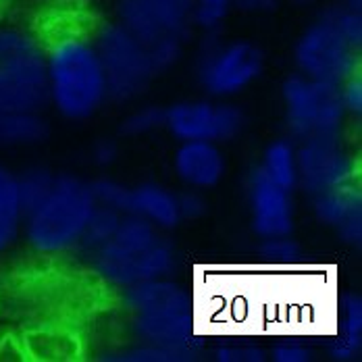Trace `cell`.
<instances>
[{
	"label": "cell",
	"instance_id": "19",
	"mask_svg": "<svg viewBox=\"0 0 362 362\" xmlns=\"http://www.w3.org/2000/svg\"><path fill=\"white\" fill-rule=\"evenodd\" d=\"M267 177L277 185L293 192L298 187V150L291 138L273 140L262 150L260 165H256Z\"/></svg>",
	"mask_w": 362,
	"mask_h": 362
},
{
	"label": "cell",
	"instance_id": "1",
	"mask_svg": "<svg viewBox=\"0 0 362 362\" xmlns=\"http://www.w3.org/2000/svg\"><path fill=\"white\" fill-rule=\"evenodd\" d=\"M121 291L138 341L165 350L173 362H189L202 354L198 306L183 286L160 277Z\"/></svg>",
	"mask_w": 362,
	"mask_h": 362
},
{
	"label": "cell",
	"instance_id": "20",
	"mask_svg": "<svg viewBox=\"0 0 362 362\" xmlns=\"http://www.w3.org/2000/svg\"><path fill=\"white\" fill-rule=\"evenodd\" d=\"M23 211L17 192V175L0 165V254L6 252L21 235Z\"/></svg>",
	"mask_w": 362,
	"mask_h": 362
},
{
	"label": "cell",
	"instance_id": "22",
	"mask_svg": "<svg viewBox=\"0 0 362 362\" xmlns=\"http://www.w3.org/2000/svg\"><path fill=\"white\" fill-rule=\"evenodd\" d=\"M121 217H123L121 213L96 204L92 215H90V221H88L86 229H83V233H81V240H79L77 248L86 250L88 254L96 252L103 244H107L112 238V233H115Z\"/></svg>",
	"mask_w": 362,
	"mask_h": 362
},
{
	"label": "cell",
	"instance_id": "8",
	"mask_svg": "<svg viewBox=\"0 0 362 362\" xmlns=\"http://www.w3.org/2000/svg\"><path fill=\"white\" fill-rule=\"evenodd\" d=\"M267 65L264 50L250 40H221L204 34L196 59V79L209 98L229 100L260 79Z\"/></svg>",
	"mask_w": 362,
	"mask_h": 362
},
{
	"label": "cell",
	"instance_id": "14",
	"mask_svg": "<svg viewBox=\"0 0 362 362\" xmlns=\"http://www.w3.org/2000/svg\"><path fill=\"white\" fill-rule=\"evenodd\" d=\"M315 218L331 229L346 246L361 248L362 244V192L358 181L337 185L310 198Z\"/></svg>",
	"mask_w": 362,
	"mask_h": 362
},
{
	"label": "cell",
	"instance_id": "29",
	"mask_svg": "<svg viewBox=\"0 0 362 362\" xmlns=\"http://www.w3.org/2000/svg\"><path fill=\"white\" fill-rule=\"evenodd\" d=\"M269 358L275 362H310L313 350L298 337H281L269 350Z\"/></svg>",
	"mask_w": 362,
	"mask_h": 362
},
{
	"label": "cell",
	"instance_id": "2",
	"mask_svg": "<svg viewBox=\"0 0 362 362\" xmlns=\"http://www.w3.org/2000/svg\"><path fill=\"white\" fill-rule=\"evenodd\" d=\"M48 105L67 121H88L109 103L107 75L94 37L61 34L46 46Z\"/></svg>",
	"mask_w": 362,
	"mask_h": 362
},
{
	"label": "cell",
	"instance_id": "35",
	"mask_svg": "<svg viewBox=\"0 0 362 362\" xmlns=\"http://www.w3.org/2000/svg\"><path fill=\"white\" fill-rule=\"evenodd\" d=\"M298 4H310V2H317V0H296Z\"/></svg>",
	"mask_w": 362,
	"mask_h": 362
},
{
	"label": "cell",
	"instance_id": "4",
	"mask_svg": "<svg viewBox=\"0 0 362 362\" xmlns=\"http://www.w3.org/2000/svg\"><path fill=\"white\" fill-rule=\"evenodd\" d=\"M90 256L94 273L117 290L171 277L177 264L167 231L132 215H123L112 238Z\"/></svg>",
	"mask_w": 362,
	"mask_h": 362
},
{
	"label": "cell",
	"instance_id": "32",
	"mask_svg": "<svg viewBox=\"0 0 362 362\" xmlns=\"http://www.w3.org/2000/svg\"><path fill=\"white\" fill-rule=\"evenodd\" d=\"M92 163L100 169H109L119 158V144L112 138H100L90 150Z\"/></svg>",
	"mask_w": 362,
	"mask_h": 362
},
{
	"label": "cell",
	"instance_id": "13",
	"mask_svg": "<svg viewBox=\"0 0 362 362\" xmlns=\"http://www.w3.org/2000/svg\"><path fill=\"white\" fill-rule=\"evenodd\" d=\"M290 189L271 181L258 167L246 177L250 229L258 240L293 233L296 209Z\"/></svg>",
	"mask_w": 362,
	"mask_h": 362
},
{
	"label": "cell",
	"instance_id": "23",
	"mask_svg": "<svg viewBox=\"0 0 362 362\" xmlns=\"http://www.w3.org/2000/svg\"><path fill=\"white\" fill-rule=\"evenodd\" d=\"M233 11V0H192L189 23L202 34H218Z\"/></svg>",
	"mask_w": 362,
	"mask_h": 362
},
{
	"label": "cell",
	"instance_id": "11",
	"mask_svg": "<svg viewBox=\"0 0 362 362\" xmlns=\"http://www.w3.org/2000/svg\"><path fill=\"white\" fill-rule=\"evenodd\" d=\"M246 127L248 117L244 109L229 100H180L165 109V129L177 142L211 140L225 144L240 138Z\"/></svg>",
	"mask_w": 362,
	"mask_h": 362
},
{
	"label": "cell",
	"instance_id": "5",
	"mask_svg": "<svg viewBox=\"0 0 362 362\" xmlns=\"http://www.w3.org/2000/svg\"><path fill=\"white\" fill-rule=\"evenodd\" d=\"M94 206L90 181L71 173H57L48 196L23 215L21 233L37 254L69 252L77 248Z\"/></svg>",
	"mask_w": 362,
	"mask_h": 362
},
{
	"label": "cell",
	"instance_id": "30",
	"mask_svg": "<svg viewBox=\"0 0 362 362\" xmlns=\"http://www.w3.org/2000/svg\"><path fill=\"white\" fill-rule=\"evenodd\" d=\"M177 211H180L181 223H194L204 218L209 213V202L204 198V192L185 187L183 192H177Z\"/></svg>",
	"mask_w": 362,
	"mask_h": 362
},
{
	"label": "cell",
	"instance_id": "27",
	"mask_svg": "<svg viewBox=\"0 0 362 362\" xmlns=\"http://www.w3.org/2000/svg\"><path fill=\"white\" fill-rule=\"evenodd\" d=\"M103 361L109 362H173V358L156 348V346H150L144 341H134L132 346H125V348H119V350H110L103 354Z\"/></svg>",
	"mask_w": 362,
	"mask_h": 362
},
{
	"label": "cell",
	"instance_id": "16",
	"mask_svg": "<svg viewBox=\"0 0 362 362\" xmlns=\"http://www.w3.org/2000/svg\"><path fill=\"white\" fill-rule=\"evenodd\" d=\"M125 215L142 218L163 231H171L181 223L177 211V192L156 181H142L138 185H129Z\"/></svg>",
	"mask_w": 362,
	"mask_h": 362
},
{
	"label": "cell",
	"instance_id": "6",
	"mask_svg": "<svg viewBox=\"0 0 362 362\" xmlns=\"http://www.w3.org/2000/svg\"><path fill=\"white\" fill-rule=\"evenodd\" d=\"M119 23L146 46L156 73L169 71L192 32L189 6L171 0H119Z\"/></svg>",
	"mask_w": 362,
	"mask_h": 362
},
{
	"label": "cell",
	"instance_id": "10",
	"mask_svg": "<svg viewBox=\"0 0 362 362\" xmlns=\"http://www.w3.org/2000/svg\"><path fill=\"white\" fill-rule=\"evenodd\" d=\"M94 44L107 75L109 103L127 105L146 94L158 73L138 37L132 36L119 21H112L100 25Z\"/></svg>",
	"mask_w": 362,
	"mask_h": 362
},
{
	"label": "cell",
	"instance_id": "3",
	"mask_svg": "<svg viewBox=\"0 0 362 362\" xmlns=\"http://www.w3.org/2000/svg\"><path fill=\"white\" fill-rule=\"evenodd\" d=\"M362 11L346 4H331L310 21L293 44L296 71L339 86L361 73Z\"/></svg>",
	"mask_w": 362,
	"mask_h": 362
},
{
	"label": "cell",
	"instance_id": "9",
	"mask_svg": "<svg viewBox=\"0 0 362 362\" xmlns=\"http://www.w3.org/2000/svg\"><path fill=\"white\" fill-rule=\"evenodd\" d=\"M281 105L288 134L293 142L315 136L341 134L348 119L335 83L291 73L281 83Z\"/></svg>",
	"mask_w": 362,
	"mask_h": 362
},
{
	"label": "cell",
	"instance_id": "33",
	"mask_svg": "<svg viewBox=\"0 0 362 362\" xmlns=\"http://www.w3.org/2000/svg\"><path fill=\"white\" fill-rule=\"evenodd\" d=\"M279 4V0H233V8L246 13H269Z\"/></svg>",
	"mask_w": 362,
	"mask_h": 362
},
{
	"label": "cell",
	"instance_id": "21",
	"mask_svg": "<svg viewBox=\"0 0 362 362\" xmlns=\"http://www.w3.org/2000/svg\"><path fill=\"white\" fill-rule=\"evenodd\" d=\"M17 175V192H19V202L23 215L36 209L37 204L48 196L52 183L57 180V173L46 169V167H30Z\"/></svg>",
	"mask_w": 362,
	"mask_h": 362
},
{
	"label": "cell",
	"instance_id": "26",
	"mask_svg": "<svg viewBox=\"0 0 362 362\" xmlns=\"http://www.w3.org/2000/svg\"><path fill=\"white\" fill-rule=\"evenodd\" d=\"M90 189H92V196H94L96 204L107 206V209H112V211L125 215L129 185L121 183L115 177H109V175H100V177L90 181Z\"/></svg>",
	"mask_w": 362,
	"mask_h": 362
},
{
	"label": "cell",
	"instance_id": "7",
	"mask_svg": "<svg viewBox=\"0 0 362 362\" xmlns=\"http://www.w3.org/2000/svg\"><path fill=\"white\" fill-rule=\"evenodd\" d=\"M48 105L46 50L36 36L0 30V109L34 110Z\"/></svg>",
	"mask_w": 362,
	"mask_h": 362
},
{
	"label": "cell",
	"instance_id": "18",
	"mask_svg": "<svg viewBox=\"0 0 362 362\" xmlns=\"http://www.w3.org/2000/svg\"><path fill=\"white\" fill-rule=\"evenodd\" d=\"M50 134L48 121L34 110L0 109V146L23 148L44 142Z\"/></svg>",
	"mask_w": 362,
	"mask_h": 362
},
{
	"label": "cell",
	"instance_id": "28",
	"mask_svg": "<svg viewBox=\"0 0 362 362\" xmlns=\"http://www.w3.org/2000/svg\"><path fill=\"white\" fill-rule=\"evenodd\" d=\"M269 352L248 339H229L215 350V361L218 362H264Z\"/></svg>",
	"mask_w": 362,
	"mask_h": 362
},
{
	"label": "cell",
	"instance_id": "12",
	"mask_svg": "<svg viewBox=\"0 0 362 362\" xmlns=\"http://www.w3.org/2000/svg\"><path fill=\"white\" fill-rule=\"evenodd\" d=\"M298 187L308 198L344 183L358 181V158L344 144L341 134L315 136L296 142Z\"/></svg>",
	"mask_w": 362,
	"mask_h": 362
},
{
	"label": "cell",
	"instance_id": "24",
	"mask_svg": "<svg viewBox=\"0 0 362 362\" xmlns=\"http://www.w3.org/2000/svg\"><path fill=\"white\" fill-rule=\"evenodd\" d=\"M158 129H165V107L146 105L134 109L121 121V136L144 138Z\"/></svg>",
	"mask_w": 362,
	"mask_h": 362
},
{
	"label": "cell",
	"instance_id": "34",
	"mask_svg": "<svg viewBox=\"0 0 362 362\" xmlns=\"http://www.w3.org/2000/svg\"><path fill=\"white\" fill-rule=\"evenodd\" d=\"M171 2H177V4H183V6H192V0H171Z\"/></svg>",
	"mask_w": 362,
	"mask_h": 362
},
{
	"label": "cell",
	"instance_id": "25",
	"mask_svg": "<svg viewBox=\"0 0 362 362\" xmlns=\"http://www.w3.org/2000/svg\"><path fill=\"white\" fill-rule=\"evenodd\" d=\"M302 256L300 244L293 240V235H277V238H267L260 240V258L267 264L286 269L290 264H296Z\"/></svg>",
	"mask_w": 362,
	"mask_h": 362
},
{
	"label": "cell",
	"instance_id": "15",
	"mask_svg": "<svg viewBox=\"0 0 362 362\" xmlns=\"http://www.w3.org/2000/svg\"><path fill=\"white\" fill-rule=\"evenodd\" d=\"M173 171L183 187L209 192L227 173V158L218 142L189 140L180 142L173 154Z\"/></svg>",
	"mask_w": 362,
	"mask_h": 362
},
{
	"label": "cell",
	"instance_id": "17",
	"mask_svg": "<svg viewBox=\"0 0 362 362\" xmlns=\"http://www.w3.org/2000/svg\"><path fill=\"white\" fill-rule=\"evenodd\" d=\"M362 352V296L348 291L339 296L335 306V327L327 341L331 361H356Z\"/></svg>",
	"mask_w": 362,
	"mask_h": 362
},
{
	"label": "cell",
	"instance_id": "31",
	"mask_svg": "<svg viewBox=\"0 0 362 362\" xmlns=\"http://www.w3.org/2000/svg\"><path fill=\"white\" fill-rule=\"evenodd\" d=\"M337 92H339V100H341V107L346 110L348 117H358L362 112V77L361 73L344 79L339 86H337Z\"/></svg>",
	"mask_w": 362,
	"mask_h": 362
}]
</instances>
